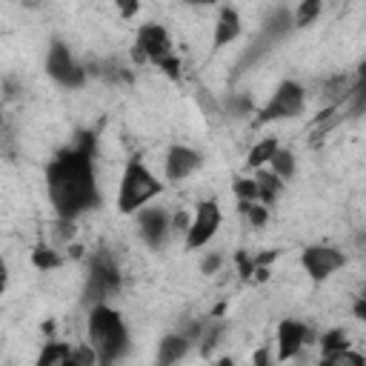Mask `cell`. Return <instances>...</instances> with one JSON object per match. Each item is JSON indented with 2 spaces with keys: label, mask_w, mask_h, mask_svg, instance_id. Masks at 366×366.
Returning a JSON list of instances; mask_svg holds the SVG:
<instances>
[{
  "label": "cell",
  "mask_w": 366,
  "mask_h": 366,
  "mask_svg": "<svg viewBox=\"0 0 366 366\" xmlns=\"http://www.w3.org/2000/svg\"><path fill=\"white\" fill-rule=\"evenodd\" d=\"M69 366H83V363H80L78 358H72V363H69Z\"/></svg>",
  "instance_id": "36"
},
{
  "label": "cell",
  "mask_w": 366,
  "mask_h": 366,
  "mask_svg": "<svg viewBox=\"0 0 366 366\" xmlns=\"http://www.w3.org/2000/svg\"><path fill=\"white\" fill-rule=\"evenodd\" d=\"M75 358V352L66 343H46V349L40 352L35 366H69Z\"/></svg>",
  "instance_id": "15"
},
{
  "label": "cell",
  "mask_w": 366,
  "mask_h": 366,
  "mask_svg": "<svg viewBox=\"0 0 366 366\" xmlns=\"http://www.w3.org/2000/svg\"><path fill=\"white\" fill-rule=\"evenodd\" d=\"M235 195L240 197V203H252L257 200V183L249 178H235Z\"/></svg>",
  "instance_id": "22"
},
{
  "label": "cell",
  "mask_w": 366,
  "mask_h": 366,
  "mask_svg": "<svg viewBox=\"0 0 366 366\" xmlns=\"http://www.w3.org/2000/svg\"><path fill=\"white\" fill-rule=\"evenodd\" d=\"M46 69H49L51 78L61 80V83H66V86H83V78H86L83 69L75 63V58L69 55V49H66L63 43H51Z\"/></svg>",
  "instance_id": "8"
},
{
  "label": "cell",
  "mask_w": 366,
  "mask_h": 366,
  "mask_svg": "<svg viewBox=\"0 0 366 366\" xmlns=\"http://www.w3.org/2000/svg\"><path fill=\"white\" fill-rule=\"evenodd\" d=\"M92 149L94 135H83L80 143L69 152H63L58 161H51L46 172L49 197L55 203L58 215L72 221L86 209L97 206V186H94V169H92Z\"/></svg>",
  "instance_id": "1"
},
{
  "label": "cell",
  "mask_w": 366,
  "mask_h": 366,
  "mask_svg": "<svg viewBox=\"0 0 366 366\" xmlns=\"http://www.w3.org/2000/svg\"><path fill=\"white\" fill-rule=\"evenodd\" d=\"M355 315H358V318H366V300H358V306H355Z\"/></svg>",
  "instance_id": "34"
},
{
  "label": "cell",
  "mask_w": 366,
  "mask_h": 366,
  "mask_svg": "<svg viewBox=\"0 0 366 366\" xmlns=\"http://www.w3.org/2000/svg\"><path fill=\"white\" fill-rule=\"evenodd\" d=\"M132 58H135L138 63H143V61H146V55H143V49H140L138 43H135V49H132Z\"/></svg>",
  "instance_id": "33"
},
{
  "label": "cell",
  "mask_w": 366,
  "mask_h": 366,
  "mask_svg": "<svg viewBox=\"0 0 366 366\" xmlns=\"http://www.w3.org/2000/svg\"><path fill=\"white\" fill-rule=\"evenodd\" d=\"M164 189V183H158L138 158H132L126 164V172H123V181H121V197H118V209L121 212H138V206H143L146 200H152Z\"/></svg>",
  "instance_id": "3"
},
{
  "label": "cell",
  "mask_w": 366,
  "mask_h": 366,
  "mask_svg": "<svg viewBox=\"0 0 366 366\" xmlns=\"http://www.w3.org/2000/svg\"><path fill=\"white\" fill-rule=\"evenodd\" d=\"M318 12H321V0H306V4H300V6H298L295 20H298V23H309V20L315 18Z\"/></svg>",
  "instance_id": "23"
},
{
  "label": "cell",
  "mask_w": 366,
  "mask_h": 366,
  "mask_svg": "<svg viewBox=\"0 0 366 366\" xmlns=\"http://www.w3.org/2000/svg\"><path fill=\"white\" fill-rule=\"evenodd\" d=\"M303 109V86L300 83H281L278 92L272 94L269 106L260 112V121H281V118H292Z\"/></svg>",
  "instance_id": "6"
},
{
  "label": "cell",
  "mask_w": 366,
  "mask_h": 366,
  "mask_svg": "<svg viewBox=\"0 0 366 366\" xmlns=\"http://www.w3.org/2000/svg\"><path fill=\"white\" fill-rule=\"evenodd\" d=\"M272 175L275 178H292V172H295V158H292V152H286V149H278L275 154H272Z\"/></svg>",
  "instance_id": "18"
},
{
  "label": "cell",
  "mask_w": 366,
  "mask_h": 366,
  "mask_svg": "<svg viewBox=\"0 0 366 366\" xmlns=\"http://www.w3.org/2000/svg\"><path fill=\"white\" fill-rule=\"evenodd\" d=\"M32 264H35L37 269H55V267L61 264V257L51 252L49 246H37L35 255H32Z\"/></svg>",
  "instance_id": "21"
},
{
  "label": "cell",
  "mask_w": 366,
  "mask_h": 366,
  "mask_svg": "<svg viewBox=\"0 0 366 366\" xmlns=\"http://www.w3.org/2000/svg\"><path fill=\"white\" fill-rule=\"evenodd\" d=\"M218 267H221V255H212L209 260H203V272H206V275H212Z\"/></svg>",
  "instance_id": "28"
},
{
  "label": "cell",
  "mask_w": 366,
  "mask_h": 366,
  "mask_svg": "<svg viewBox=\"0 0 366 366\" xmlns=\"http://www.w3.org/2000/svg\"><path fill=\"white\" fill-rule=\"evenodd\" d=\"M75 358H78L83 366H92V363L97 360V355H94V349H92V346H80V349L75 352Z\"/></svg>",
  "instance_id": "27"
},
{
  "label": "cell",
  "mask_w": 366,
  "mask_h": 366,
  "mask_svg": "<svg viewBox=\"0 0 366 366\" xmlns=\"http://www.w3.org/2000/svg\"><path fill=\"white\" fill-rule=\"evenodd\" d=\"M121 12H123V18H132L138 12V4H121Z\"/></svg>",
  "instance_id": "32"
},
{
  "label": "cell",
  "mask_w": 366,
  "mask_h": 366,
  "mask_svg": "<svg viewBox=\"0 0 366 366\" xmlns=\"http://www.w3.org/2000/svg\"><path fill=\"white\" fill-rule=\"evenodd\" d=\"M240 35V18L235 9H224L221 18H218V26H215V49L232 43L235 37Z\"/></svg>",
  "instance_id": "13"
},
{
  "label": "cell",
  "mask_w": 366,
  "mask_h": 366,
  "mask_svg": "<svg viewBox=\"0 0 366 366\" xmlns=\"http://www.w3.org/2000/svg\"><path fill=\"white\" fill-rule=\"evenodd\" d=\"M221 324H212V327H209L206 329V335H203V343H200V349H203V355H209V352H212L215 349V343H218V338H221Z\"/></svg>",
  "instance_id": "24"
},
{
  "label": "cell",
  "mask_w": 366,
  "mask_h": 366,
  "mask_svg": "<svg viewBox=\"0 0 366 366\" xmlns=\"http://www.w3.org/2000/svg\"><path fill=\"white\" fill-rule=\"evenodd\" d=\"M121 286V272L115 267V260L100 252L92 257V267H89V283H86V298L100 303L103 298H109L112 292H118Z\"/></svg>",
  "instance_id": "4"
},
{
  "label": "cell",
  "mask_w": 366,
  "mask_h": 366,
  "mask_svg": "<svg viewBox=\"0 0 366 366\" xmlns=\"http://www.w3.org/2000/svg\"><path fill=\"white\" fill-rule=\"evenodd\" d=\"M275 152H278V140H275V138H267V140H260L257 146H252L246 164H249V166H264V164L272 161Z\"/></svg>",
  "instance_id": "17"
},
{
  "label": "cell",
  "mask_w": 366,
  "mask_h": 366,
  "mask_svg": "<svg viewBox=\"0 0 366 366\" xmlns=\"http://www.w3.org/2000/svg\"><path fill=\"white\" fill-rule=\"evenodd\" d=\"M189 224H192V221H189V215H186V212H178V215H175V229L186 232V229H189Z\"/></svg>",
  "instance_id": "29"
},
{
  "label": "cell",
  "mask_w": 366,
  "mask_h": 366,
  "mask_svg": "<svg viewBox=\"0 0 366 366\" xmlns=\"http://www.w3.org/2000/svg\"><path fill=\"white\" fill-rule=\"evenodd\" d=\"M200 166V154L186 149V146H172L166 154V178L169 181H183Z\"/></svg>",
  "instance_id": "10"
},
{
  "label": "cell",
  "mask_w": 366,
  "mask_h": 366,
  "mask_svg": "<svg viewBox=\"0 0 366 366\" xmlns=\"http://www.w3.org/2000/svg\"><path fill=\"white\" fill-rule=\"evenodd\" d=\"M218 366H232V360H229V358H224V360L218 363Z\"/></svg>",
  "instance_id": "35"
},
{
  "label": "cell",
  "mask_w": 366,
  "mask_h": 366,
  "mask_svg": "<svg viewBox=\"0 0 366 366\" xmlns=\"http://www.w3.org/2000/svg\"><path fill=\"white\" fill-rule=\"evenodd\" d=\"M255 366H269V352L267 349H257L255 352Z\"/></svg>",
  "instance_id": "30"
},
{
  "label": "cell",
  "mask_w": 366,
  "mask_h": 366,
  "mask_svg": "<svg viewBox=\"0 0 366 366\" xmlns=\"http://www.w3.org/2000/svg\"><path fill=\"white\" fill-rule=\"evenodd\" d=\"M321 366H366V360H363L358 352H349V349H343V352L327 355Z\"/></svg>",
  "instance_id": "19"
},
{
  "label": "cell",
  "mask_w": 366,
  "mask_h": 366,
  "mask_svg": "<svg viewBox=\"0 0 366 366\" xmlns=\"http://www.w3.org/2000/svg\"><path fill=\"white\" fill-rule=\"evenodd\" d=\"M303 338H306V329L298 321H283L278 327V355H281V360L295 358L303 346Z\"/></svg>",
  "instance_id": "12"
},
{
  "label": "cell",
  "mask_w": 366,
  "mask_h": 366,
  "mask_svg": "<svg viewBox=\"0 0 366 366\" xmlns=\"http://www.w3.org/2000/svg\"><path fill=\"white\" fill-rule=\"evenodd\" d=\"M300 264L315 281H324L343 267V252H338L332 246H309L300 257Z\"/></svg>",
  "instance_id": "7"
},
{
  "label": "cell",
  "mask_w": 366,
  "mask_h": 366,
  "mask_svg": "<svg viewBox=\"0 0 366 366\" xmlns=\"http://www.w3.org/2000/svg\"><path fill=\"white\" fill-rule=\"evenodd\" d=\"M186 349H189L186 335H183V338H181V335L164 338V341H161V349H158V366H172L175 360H181V358L186 355Z\"/></svg>",
  "instance_id": "14"
},
{
  "label": "cell",
  "mask_w": 366,
  "mask_h": 366,
  "mask_svg": "<svg viewBox=\"0 0 366 366\" xmlns=\"http://www.w3.org/2000/svg\"><path fill=\"white\" fill-rule=\"evenodd\" d=\"M89 341H92V349L94 355L103 360V363H115L123 352H126V343H129V335H126V327L121 321V315L115 309L97 303L89 315Z\"/></svg>",
  "instance_id": "2"
},
{
  "label": "cell",
  "mask_w": 366,
  "mask_h": 366,
  "mask_svg": "<svg viewBox=\"0 0 366 366\" xmlns=\"http://www.w3.org/2000/svg\"><path fill=\"white\" fill-rule=\"evenodd\" d=\"M321 346H324V352H327V355H335V352L349 349V338H346V332L335 329V332H327V335H324Z\"/></svg>",
  "instance_id": "20"
},
{
  "label": "cell",
  "mask_w": 366,
  "mask_h": 366,
  "mask_svg": "<svg viewBox=\"0 0 366 366\" xmlns=\"http://www.w3.org/2000/svg\"><path fill=\"white\" fill-rule=\"evenodd\" d=\"M6 281H9V269H6L4 260H0V292L6 289Z\"/></svg>",
  "instance_id": "31"
},
{
  "label": "cell",
  "mask_w": 366,
  "mask_h": 366,
  "mask_svg": "<svg viewBox=\"0 0 366 366\" xmlns=\"http://www.w3.org/2000/svg\"><path fill=\"white\" fill-rule=\"evenodd\" d=\"M218 226H221V209H218V203H215V200L200 203L197 212H195V221H192L189 229H186V246H189V249L206 246L209 240L215 238Z\"/></svg>",
  "instance_id": "5"
},
{
  "label": "cell",
  "mask_w": 366,
  "mask_h": 366,
  "mask_svg": "<svg viewBox=\"0 0 366 366\" xmlns=\"http://www.w3.org/2000/svg\"><path fill=\"white\" fill-rule=\"evenodd\" d=\"M138 46L143 49L146 61H152V63H161V61H166V58L172 55L169 35H166V29L158 26V23L140 26V32H138Z\"/></svg>",
  "instance_id": "9"
},
{
  "label": "cell",
  "mask_w": 366,
  "mask_h": 366,
  "mask_svg": "<svg viewBox=\"0 0 366 366\" xmlns=\"http://www.w3.org/2000/svg\"><path fill=\"white\" fill-rule=\"evenodd\" d=\"M158 66H161V69H164L169 78H178V75H181V61H178V58H172V55H169L166 61H161Z\"/></svg>",
  "instance_id": "26"
},
{
  "label": "cell",
  "mask_w": 366,
  "mask_h": 366,
  "mask_svg": "<svg viewBox=\"0 0 366 366\" xmlns=\"http://www.w3.org/2000/svg\"><path fill=\"white\" fill-rule=\"evenodd\" d=\"M255 183H257V197L264 203H272L281 195V178H275L272 172H260L255 178Z\"/></svg>",
  "instance_id": "16"
},
{
  "label": "cell",
  "mask_w": 366,
  "mask_h": 366,
  "mask_svg": "<svg viewBox=\"0 0 366 366\" xmlns=\"http://www.w3.org/2000/svg\"><path fill=\"white\" fill-rule=\"evenodd\" d=\"M138 224H140V235L149 246H161L164 243V235H166V215L164 209H143L138 215Z\"/></svg>",
  "instance_id": "11"
},
{
  "label": "cell",
  "mask_w": 366,
  "mask_h": 366,
  "mask_svg": "<svg viewBox=\"0 0 366 366\" xmlns=\"http://www.w3.org/2000/svg\"><path fill=\"white\" fill-rule=\"evenodd\" d=\"M240 206L246 209V215H249V221L255 226H264L267 224V209L264 206H252V203H240Z\"/></svg>",
  "instance_id": "25"
}]
</instances>
